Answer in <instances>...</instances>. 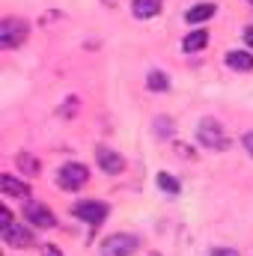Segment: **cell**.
I'll list each match as a JSON object with an SVG mask.
<instances>
[{
	"instance_id": "cell-24",
	"label": "cell",
	"mask_w": 253,
	"mask_h": 256,
	"mask_svg": "<svg viewBox=\"0 0 253 256\" xmlns=\"http://www.w3.org/2000/svg\"><path fill=\"white\" fill-rule=\"evenodd\" d=\"M250 3H253V0H250Z\"/></svg>"
},
{
	"instance_id": "cell-9",
	"label": "cell",
	"mask_w": 253,
	"mask_h": 256,
	"mask_svg": "<svg viewBox=\"0 0 253 256\" xmlns=\"http://www.w3.org/2000/svg\"><path fill=\"white\" fill-rule=\"evenodd\" d=\"M0 191L6 194V196H30V185L27 182H21V179H15V176H9V173H3L0 176Z\"/></svg>"
},
{
	"instance_id": "cell-11",
	"label": "cell",
	"mask_w": 253,
	"mask_h": 256,
	"mask_svg": "<svg viewBox=\"0 0 253 256\" xmlns=\"http://www.w3.org/2000/svg\"><path fill=\"white\" fill-rule=\"evenodd\" d=\"M226 66L236 68V72H250L253 68L250 51H226Z\"/></svg>"
},
{
	"instance_id": "cell-3",
	"label": "cell",
	"mask_w": 253,
	"mask_h": 256,
	"mask_svg": "<svg viewBox=\"0 0 253 256\" xmlns=\"http://www.w3.org/2000/svg\"><path fill=\"white\" fill-rule=\"evenodd\" d=\"M86 182H90V170L84 164H78V161H68L57 170V185L63 191H80Z\"/></svg>"
},
{
	"instance_id": "cell-23",
	"label": "cell",
	"mask_w": 253,
	"mask_h": 256,
	"mask_svg": "<svg viewBox=\"0 0 253 256\" xmlns=\"http://www.w3.org/2000/svg\"><path fill=\"white\" fill-rule=\"evenodd\" d=\"M149 256H158V254H149Z\"/></svg>"
},
{
	"instance_id": "cell-10",
	"label": "cell",
	"mask_w": 253,
	"mask_h": 256,
	"mask_svg": "<svg viewBox=\"0 0 253 256\" xmlns=\"http://www.w3.org/2000/svg\"><path fill=\"white\" fill-rule=\"evenodd\" d=\"M214 12H218V6H214V3H196L194 9L185 12V21H188V24H200V21L214 18Z\"/></svg>"
},
{
	"instance_id": "cell-12",
	"label": "cell",
	"mask_w": 253,
	"mask_h": 256,
	"mask_svg": "<svg viewBox=\"0 0 253 256\" xmlns=\"http://www.w3.org/2000/svg\"><path fill=\"white\" fill-rule=\"evenodd\" d=\"M131 9H134V18H155L161 12V0H134Z\"/></svg>"
},
{
	"instance_id": "cell-15",
	"label": "cell",
	"mask_w": 253,
	"mask_h": 256,
	"mask_svg": "<svg viewBox=\"0 0 253 256\" xmlns=\"http://www.w3.org/2000/svg\"><path fill=\"white\" fill-rule=\"evenodd\" d=\"M158 188H161V191H167V194H173V196L182 191V185H179V182H176L167 170H164V173H158Z\"/></svg>"
},
{
	"instance_id": "cell-6",
	"label": "cell",
	"mask_w": 253,
	"mask_h": 256,
	"mask_svg": "<svg viewBox=\"0 0 253 256\" xmlns=\"http://www.w3.org/2000/svg\"><path fill=\"white\" fill-rule=\"evenodd\" d=\"M24 218H27V224L39 226V230H51V226H57V218H54V212H51L48 206L36 202V200H30V202L24 206Z\"/></svg>"
},
{
	"instance_id": "cell-2",
	"label": "cell",
	"mask_w": 253,
	"mask_h": 256,
	"mask_svg": "<svg viewBox=\"0 0 253 256\" xmlns=\"http://www.w3.org/2000/svg\"><path fill=\"white\" fill-rule=\"evenodd\" d=\"M140 248V238L131 232H114L102 242V256H134Z\"/></svg>"
},
{
	"instance_id": "cell-5",
	"label": "cell",
	"mask_w": 253,
	"mask_h": 256,
	"mask_svg": "<svg viewBox=\"0 0 253 256\" xmlns=\"http://www.w3.org/2000/svg\"><path fill=\"white\" fill-rule=\"evenodd\" d=\"M72 214H74L78 220L90 224V226H98V224H104V218H108V206L98 202V200H84V202H78V206L72 208Z\"/></svg>"
},
{
	"instance_id": "cell-4",
	"label": "cell",
	"mask_w": 253,
	"mask_h": 256,
	"mask_svg": "<svg viewBox=\"0 0 253 256\" xmlns=\"http://www.w3.org/2000/svg\"><path fill=\"white\" fill-rule=\"evenodd\" d=\"M27 39V24L21 18H3L0 21V48H18Z\"/></svg>"
},
{
	"instance_id": "cell-17",
	"label": "cell",
	"mask_w": 253,
	"mask_h": 256,
	"mask_svg": "<svg viewBox=\"0 0 253 256\" xmlns=\"http://www.w3.org/2000/svg\"><path fill=\"white\" fill-rule=\"evenodd\" d=\"M155 134H158V137H170V134H173V120H170V116H158V120H155Z\"/></svg>"
},
{
	"instance_id": "cell-18",
	"label": "cell",
	"mask_w": 253,
	"mask_h": 256,
	"mask_svg": "<svg viewBox=\"0 0 253 256\" xmlns=\"http://www.w3.org/2000/svg\"><path fill=\"white\" fill-rule=\"evenodd\" d=\"M212 256H238V248H212Z\"/></svg>"
},
{
	"instance_id": "cell-1",
	"label": "cell",
	"mask_w": 253,
	"mask_h": 256,
	"mask_svg": "<svg viewBox=\"0 0 253 256\" xmlns=\"http://www.w3.org/2000/svg\"><path fill=\"white\" fill-rule=\"evenodd\" d=\"M196 137H200V143H202L206 149H214V152H220V149L230 146V137H226L224 126H220L218 120H212V116L200 120V126H196Z\"/></svg>"
},
{
	"instance_id": "cell-16",
	"label": "cell",
	"mask_w": 253,
	"mask_h": 256,
	"mask_svg": "<svg viewBox=\"0 0 253 256\" xmlns=\"http://www.w3.org/2000/svg\"><path fill=\"white\" fill-rule=\"evenodd\" d=\"M18 167L24 170V176H36L39 173V161L30 155V152H24V155H18Z\"/></svg>"
},
{
	"instance_id": "cell-19",
	"label": "cell",
	"mask_w": 253,
	"mask_h": 256,
	"mask_svg": "<svg viewBox=\"0 0 253 256\" xmlns=\"http://www.w3.org/2000/svg\"><path fill=\"white\" fill-rule=\"evenodd\" d=\"M242 143H244V149H248V155L253 158V131H248V134L242 137Z\"/></svg>"
},
{
	"instance_id": "cell-7",
	"label": "cell",
	"mask_w": 253,
	"mask_h": 256,
	"mask_svg": "<svg viewBox=\"0 0 253 256\" xmlns=\"http://www.w3.org/2000/svg\"><path fill=\"white\" fill-rule=\"evenodd\" d=\"M3 242H6V248H15V250H27L30 244H33V236L24 230V224H6L3 226Z\"/></svg>"
},
{
	"instance_id": "cell-14",
	"label": "cell",
	"mask_w": 253,
	"mask_h": 256,
	"mask_svg": "<svg viewBox=\"0 0 253 256\" xmlns=\"http://www.w3.org/2000/svg\"><path fill=\"white\" fill-rule=\"evenodd\" d=\"M146 86H149L152 92H167V90H170V78H167L164 72H149Z\"/></svg>"
},
{
	"instance_id": "cell-21",
	"label": "cell",
	"mask_w": 253,
	"mask_h": 256,
	"mask_svg": "<svg viewBox=\"0 0 253 256\" xmlns=\"http://www.w3.org/2000/svg\"><path fill=\"white\" fill-rule=\"evenodd\" d=\"M244 42L253 48V27H248V30H244Z\"/></svg>"
},
{
	"instance_id": "cell-13",
	"label": "cell",
	"mask_w": 253,
	"mask_h": 256,
	"mask_svg": "<svg viewBox=\"0 0 253 256\" xmlns=\"http://www.w3.org/2000/svg\"><path fill=\"white\" fill-rule=\"evenodd\" d=\"M208 45V33L206 30H194V33H188L185 39H182V48L188 51V54H194V51H202Z\"/></svg>"
},
{
	"instance_id": "cell-8",
	"label": "cell",
	"mask_w": 253,
	"mask_h": 256,
	"mask_svg": "<svg viewBox=\"0 0 253 256\" xmlns=\"http://www.w3.org/2000/svg\"><path fill=\"white\" fill-rule=\"evenodd\" d=\"M96 161H98V167H102L108 176H116V173H122V167H126L122 155L114 152V149H108V146H98V149H96Z\"/></svg>"
},
{
	"instance_id": "cell-22",
	"label": "cell",
	"mask_w": 253,
	"mask_h": 256,
	"mask_svg": "<svg viewBox=\"0 0 253 256\" xmlns=\"http://www.w3.org/2000/svg\"><path fill=\"white\" fill-rule=\"evenodd\" d=\"M176 149H179V155H185V158H188V155H194V149H188V146H182V143H179Z\"/></svg>"
},
{
	"instance_id": "cell-20",
	"label": "cell",
	"mask_w": 253,
	"mask_h": 256,
	"mask_svg": "<svg viewBox=\"0 0 253 256\" xmlns=\"http://www.w3.org/2000/svg\"><path fill=\"white\" fill-rule=\"evenodd\" d=\"M42 256H63V254H60V248H57V244H45Z\"/></svg>"
}]
</instances>
